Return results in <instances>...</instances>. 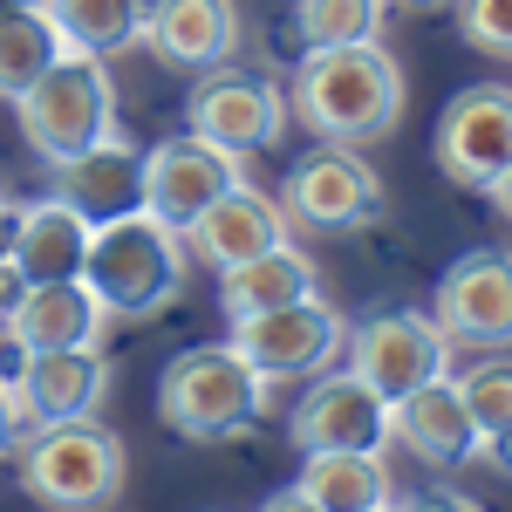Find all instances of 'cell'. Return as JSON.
I'll use <instances>...</instances> for the list:
<instances>
[{
	"mask_svg": "<svg viewBox=\"0 0 512 512\" xmlns=\"http://www.w3.org/2000/svg\"><path fill=\"white\" fill-rule=\"evenodd\" d=\"M342 335H349V321L335 315L321 294H308V301H287V308H267V315H239L233 321V355L274 390V383L321 376L342 355Z\"/></svg>",
	"mask_w": 512,
	"mask_h": 512,
	"instance_id": "8992f818",
	"label": "cell"
},
{
	"mask_svg": "<svg viewBox=\"0 0 512 512\" xmlns=\"http://www.w3.org/2000/svg\"><path fill=\"white\" fill-rule=\"evenodd\" d=\"M0 7H28V0H0Z\"/></svg>",
	"mask_w": 512,
	"mask_h": 512,
	"instance_id": "e575fe53",
	"label": "cell"
},
{
	"mask_svg": "<svg viewBox=\"0 0 512 512\" xmlns=\"http://www.w3.org/2000/svg\"><path fill=\"white\" fill-rule=\"evenodd\" d=\"M82 287L103 301V315L144 321L178 301L185 287V239L164 226L158 212H123L89 226V253H82Z\"/></svg>",
	"mask_w": 512,
	"mask_h": 512,
	"instance_id": "7a4b0ae2",
	"label": "cell"
},
{
	"mask_svg": "<svg viewBox=\"0 0 512 512\" xmlns=\"http://www.w3.org/2000/svg\"><path fill=\"white\" fill-rule=\"evenodd\" d=\"M437 335L451 349H506L512 335V267L506 253H465L437 280Z\"/></svg>",
	"mask_w": 512,
	"mask_h": 512,
	"instance_id": "7c38bea8",
	"label": "cell"
},
{
	"mask_svg": "<svg viewBox=\"0 0 512 512\" xmlns=\"http://www.w3.org/2000/svg\"><path fill=\"white\" fill-rule=\"evenodd\" d=\"M14 239H21V205L0 198V260H14Z\"/></svg>",
	"mask_w": 512,
	"mask_h": 512,
	"instance_id": "f1b7e54d",
	"label": "cell"
},
{
	"mask_svg": "<svg viewBox=\"0 0 512 512\" xmlns=\"http://www.w3.org/2000/svg\"><path fill=\"white\" fill-rule=\"evenodd\" d=\"M342 349H349V376H362L383 403H403L431 376H444V362H451V342L437 335V321L410 315V308H390V315L349 328Z\"/></svg>",
	"mask_w": 512,
	"mask_h": 512,
	"instance_id": "ba28073f",
	"label": "cell"
},
{
	"mask_svg": "<svg viewBox=\"0 0 512 512\" xmlns=\"http://www.w3.org/2000/svg\"><path fill=\"white\" fill-rule=\"evenodd\" d=\"M103 301L82 287V280H48V287H21L14 308H7V328L14 342L35 349H103Z\"/></svg>",
	"mask_w": 512,
	"mask_h": 512,
	"instance_id": "ac0fdd59",
	"label": "cell"
},
{
	"mask_svg": "<svg viewBox=\"0 0 512 512\" xmlns=\"http://www.w3.org/2000/svg\"><path fill=\"white\" fill-rule=\"evenodd\" d=\"M267 410V383L226 349H185L158 383V417L164 431L192 437V444H226V437L253 431Z\"/></svg>",
	"mask_w": 512,
	"mask_h": 512,
	"instance_id": "277c9868",
	"label": "cell"
},
{
	"mask_svg": "<svg viewBox=\"0 0 512 512\" xmlns=\"http://www.w3.org/2000/svg\"><path fill=\"white\" fill-rule=\"evenodd\" d=\"M185 117H192V137L246 158V151H267L287 130V96L267 76H246V69H205Z\"/></svg>",
	"mask_w": 512,
	"mask_h": 512,
	"instance_id": "8fae6325",
	"label": "cell"
},
{
	"mask_svg": "<svg viewBox=\"0 0 512 512\" xmlns=\"http://www.w3.org/2000/svg\"><path fill=\"white\" fill-rule=\"evenodd\" d=\"M82 253H89V219H76L62 198L21 205V239H14V260H7L21 274V287L82 280Z\"/></svg>",
	"mask_w": 512,
	"mask_h": 512,
	"instance_id": "ffe728a7",
	"label": "cell"
},
{
	"mask_svg": "<svg viewBox=\"0 0 512 512\" xmlns=\"http://www.w3.org/2000/svg\"><path fill=\"white\" fill-rule=\"evenodd\" d=\"M321 294V274L315 260L301 253V246H267V253H253V260H239L219 274V301H226V315H267V308H287V301H308Z\"/></svg>",
	"mask_w": 512,
	"mask_h": 512,
	"instance_id": "44dd1931",
	"label": "cell"
},
{
	"mask_svg": "<svg viewBox=\"0 0 512 512\" xmlns=\"http://www.w3.org/2000/svg\"><path fill=\"white\" fill-rule=\"evenodd\" d=\"M14 110H21L28 144H35L48 164L76 158V151L103 144V137H117V89H110V69H103V55H82V48H62V55L14 96Z\"/></svg>",
	"mask_w": 512,
	"mask_h": 512,
	"instance_id": "3957f363",
	"label": "cell"
},
{
	"mask_svg": "<svg viewBox=\"0 0 512 512\" xmlns=\"http://www.w3.org/2000/svg\"><path fill=\"white\" fill-rule=\"evenodd\" d=\"M62 48H69V41H62L55 21H48L41 0H28V7H0V96L14 103Z\"/></svg>",
	"mask_w": 512,
	"mask_h": 512,
	"instance_id": "603a6c76",
	"label": "cell"
},
{
	"mask_svg": "<svg viewBox=\"0 0 512 512\" xmlns=\"http://www.w3.org/2000/svg\"><path fill=\"white\" fill-rule=\"evenodd\" d=\"M437 164L465 192H485V198L506 205V178H512V96H506V82H478V89H465L437 117Z\"/></svg>",
	"mask_w": 512,
	"mask_h": 512,
	"instance_id": "52a82bcc",
	"label": "cell"
},
{
	"mask_svg": "<svg viewBox=\"0 0 512 512\" xmlns=\"http://www.w3.org/2000/svg\"><path fill=\"white\" fill-rule=\"evenodd\" d=\"M28 431L21 424V403H14V383H0V451H14V437Z\"/></svg>",
	"mask_w": 512,
	"mask_h": 512,
	"instance_id": "83f0119b",
	"label": "cell"
},
{
	"mask_svg": "<svg viewBox=\"0 0 512 512\" xmlns=\"http://www.w3.org/2000/svg\"><path fill=\"white\" fill-rule=\"evenodd\" d=\"M390 437H403L431 472H458V465H472L485 451L472 417H465V403H458V390H451V376H431L424 390L390 403Z\"/></svg>",
	"mask_w": 512,
	"mask_h": 512,
	"instance_id": "d6986e66",
	"label": "cell"
},
{
	"mask_svg": "<svg viewBox=\"0 0 512 512\" xmlns=\"http://www.w3.org/2000/svg\"><path fill=\"white\" fill-rule=\"evenodd\" d=\"M451 390L465 403L478 444L506 451V437H512V362H506V349H485L465 376H451Z\"/></svg>",
	"mask_w": 512,
	"mask_h": 512,
	"instance_id": "d4e9b609",
	"label": "cell"
},
{
	"mask_svg": "<svg viewBox=\"0 0 512 512\" xmlns=\"http://www.w3.org/2000/svg\"><path fill=\"white\" fill-rule=\"evenodd\" d=\"M362 512H403V506H390V499H383V506H362Z\"/></svg>",
	"mask_w": 512,
	"mask_h": 512,
	"instance_id": "836d02e7",
	"label": "cell"
},
{
	"mask_svg": "<svg viewBox=\"0 0 512 512\" xmlns=\"http://www.w3.org/2000/svg\"><path fill=\"white\" fill-rule=\"evenodd\" d=\"M301 492L321 512H362V506H383L390 499V472H383L376 451H308Z\"/></svg>",
	"mask_w": 512,
	"mask_h": 512,
	"instance_id": "7402d4cb",
	"label": "cell"
},
{
	"mask_svg": "<svg viewBox=\"0 0 512 512\" xmlns=\"http://www.w3.org/2000/svg\"><path fill=\"white\" fill-rule=\"evenodd\" d=\"M465 14H458V28L472 41L478 55H492V62H506L512 55V0H458Z\"/></svg>",
	"mask_w": 512,
	"mask_h": 512,
	"instance_id": "4316f807",
	"label": "cell"
},
{
	"mask_svg": "<svg viewBox=\"0 0 512 512\" xmlns=\"http://www.w3.org/2000/svg\"><path fill=\"white\" fill-rule=\"evenodd\" d=\"M55 198L89 226L144 212V151L123 144V137H103V144H89L76 158H62L55 164Z\"/></svg>",
	"mask_w": 512,
	"mask_h": 512,
	"instance_id": "2e32d148",
	"label": "cell"
},
{
	"mask_svg": "<svg viewBox=\"0 0 512 512\" xmlns=\"http://www.w3.org/2000/svg\"><path fill=\"white\" fill-rule=\"evenodd\" d=\"M403 512H478L472 499H417V506H403Z\"/></svg>",
	"mask_w": 512,
	"mask_h": 512,
	"instance_id": "4dcf8cb0",
	"label": "cell"
},
{
	"mask_svg": "<svg viewBox=\"0 0 512 512\" xmlns=\"http://www.w3.org/2000/svg\"><path fill=\"white\" fill-rule=\"evenodd\" d=\"M178 239L192 246L205 267L226 274V267H239V260H253V253H267V246L287 239V212H280V198L253 192V185H233L226 198H212Z\"/></svg>",
	"mask_w": 512,
	"mask_h": 512,
	"instance_id": "e0dca14e",
	"label": "cell"
},
{
	"mask_svg": "<svg viewBox=\"0 0 512 512\" xmlns=\"http://www.w3.org/2000/svg\"><path fill=\"white\" fill-rule=\"evenodd\" d=\"M41 7L62 28V41L82 48V55H123L144 35V7L137 0H41Z\"/></svg>",
	"mask_w": 512,
	"mask_h": 512,
	"instance_id": "cb8c5ba5",
	"label": "cell"
},
{
	"mask_svg": "<svg viewBox=\"0 0 512 512\" xmlns=\"http://www.w3.org/2000/svg\"><path fill=\"white\" fill-rule=\"evenodd\" d=\"M390 0H294V35L301 48H349V41H376Z\"/></svg>",
	"mask_w": 512,
	"mask_h": 512,
	"instance_id": "484cf974",
	"label": "cell"
},
{
	"mask_svg": "<svg viewBox=\"0 0 512 512\" xmlns=\"http://www.w3.org/2000/svg\"><path fill=\"white\" fill-rule=\"evenodd\" d=\"M21 485L35 492L48 512H103L123 492V437L103 424H41L28 444Z\"/></svg>",
	"mask_w": 512,
	"mask_h": 512,
	"instance_id": "5b68a950",
	"label": "cell"
},
{
	"mask_svg": "<svg viewBox=\"0 0 512 512\" xmlns=\"http://www.w3.org/2000/svg\"><path fill=\"white\" fill-rule=\"evenodd\" d=\"M280 212H287V226H308V233H355L383 212V185L369 178V164L349 144H335L287 171Z\"/></svg>",
	"mask_w": 512,
	"mask_h": 512,
	"instance_id": "9c48e42d",
	"label": "cell"
},
{
	"mask_svg": "<svg viewBox=\"0 0 512 512\" xmlns=\"http://www.w3.org/2000/svg\"><path fill=\"white\" fill-rule=\"evenodd\" d=\"M14 294H21V274H14V267H7V260H0V315H7V308H14Z\"/></svg>",
	"mask_w": 512,
	"mask_h": 512,
	"instance_id": "1f68e13d",
	"label": "cell"
},
{
	"mask_svg": "<svg viewBox=\"0 0 512 512\" xmlns=\"http://www.w3.org/2000/svg\"><path fill=\"white\" fill-rule=\"evenodd\" d=\"M294 444L301 451H383L390 444V403L362 376H321L294 410Z\"/></svg>",
	"mask_w": 512,
	"mask_h": 512,
	"instance_id": "5bb4252c",
	"label": "cell"
},
{
	"mask_svg": "<svg viewBox=\"0 0 512 512\" xmlns=\"http://www.w3.org/2000/svg\"><path fill=\"white\" fill-rule=\"evenodd\" d=\"M246 185L239 151H219L205 137H171L158 151H144V212H158L171 233H185L212 198Z\"/></svg>",
	"mask_w": 512,
	"mask_h": 512,
	"instance_id": "30bf717a",
	"label": "cell"
},
{
	"mask_svg": "<svg viewBox=\"0 0 512 512\" xmlns=\"http://www.w3.org/2000/svg\"><path fill=\"white\" fill-rule=\"evenodd\" d=\"M260 512H321V506L308 499V492H301V485H287V492H274V499H267Z\"/></svg>",
	"mask_w": 512,
	"mask_h": 512,
	"instance_id": "f546056e",
	"label": "cell"
},
{
	"mask_svg": "<svg viewBox=\"0 0 512 512\" xmlns=\"http://www.w3.org/2000/svg\"><path fill=\"white\" fill-rule=\"evenodd\" d=\"M110 390V362L103 349H35L14 376V403H21V424H76L96 417V403Z\"/></svg>",
	"mask_w": 512,
	"mask_h": 512,
	"instance_id": "4fadbf2b",
	"label": "cell"
},
{
	"mask_svg": "<svg viewBox=\"0 0 512 512\" xmlns=\"http://www.w3.org/2000/svg\"><path fill=\"white\" fill-rule=\"evenodd\" d=\"M144 48L158 55L164 69H226L239 48V7L233 0H158L144 14Z\"/></svg>",
	"mask_w": 512,
	"mask_h": 512,
	"instance_id": "9a60e30c",
	"label": "cell"
},
{
	"mask_svg": "<svg viewBox=\"0 0 512 512\" xmlns=\"http://www.w3.org/2000/svg\"><path fill=\"white\" fill-rule=\"evenodd\" d=\"M403 69L383 41H349V48H308L294 76V117L328 144H376L403 117Z\"/></svg>",
	"mask_w": 512,
	"mask_h": 512,
	"instance_id": "6da1fadb",
	"label": "cell"
},
{
	"mask_svg": "<svg viewBox=\"0 0 512 512\" xmlns=\"http://www.w3.org/2000/svg\"><path fill=\"white\" fill-rule=\"evenodd\" d=\"M396 7H451V0H396Z\"/></svg>",
	"mask_w": 512,
	"mask_h": 512,
	"instance_id": "d6a6232c",
	"label": "cell"
}]
</instances>
